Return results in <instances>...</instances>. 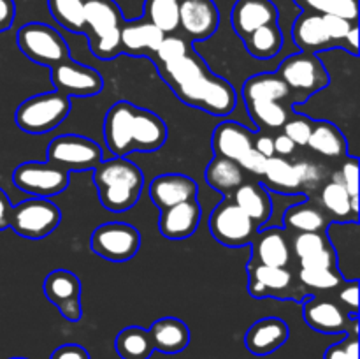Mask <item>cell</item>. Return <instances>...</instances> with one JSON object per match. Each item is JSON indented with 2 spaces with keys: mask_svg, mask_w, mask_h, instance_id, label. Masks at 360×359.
I'll return each instance as SVG.
<instances>
[{
  "mask_svg": "<svg viewBox=\"0 0 360 359\" xmlns=\"http://www.w3.org/2000/svg\"><path fill=\"white\" fill-rule=\"evenodd\" d=\"M104 139L115 157H125L132 151L150 153L164 146L167 125L157 113L120 101L105 115Z\"/></svg>",
  "mask_w": 360,
  "mask_h": 359,
  "instance_id": "1",
  "label": "cell"
},
{
  "mask_svg": "<svg viewBox=\"0 0 360 359\" xmlns=\"http://www.w3.org/2000/svg\"><path fill=\"white\" fill-rule=\"evenodd\" d=\"M94 183L102 206L115 213L130 210L139 201L144 176L139 165L125 157L102 160L94 169Z\"/></svg>",
  "mask_w": 360,
  "mask_h": 359,
  "instance_id": "2",
  "label": "cell"
},
{
  "mask_svg": "<svg viewBox=\"0 0 360 359\" xmlns=\"http://www.w3.org/2000/svg\"><path fill=\"white\" fill-rule=\"evenodd\" d=\"M176 97L185 104L210 113L214 116H227L238 104V94L225 77L217 76L202 67L193 76L172 88Z\"/></svg>",
  "mask_w": 360,
  "mask_h": 359,
  "instance_id": "3",
  "label": "cell"
},
{
  "mask_svg": "<svg viewBox=\"0 0 360 359\" xmlns=\"http://www.w3.org/2000/svg\"><path fill=\"white\" fill-rule=\"evenodd\" d=\"M123 16L112 0H84V30L97 58L111 60L122 53L120 28Z\"/></svg>",
  "mask_w": 360,
  "mask_h": 359,
  "instance_id": "4",
  "label": "cell"
},
{
  "mask_svg": "<svg viewBox=\"0 0 360 359\" xmlns=\"http://www.w3.org/2000/svg\"><path fill=\"white\" fill-rule=\"evenodd\" d=\"M70 113V97L58 90L28 97L16 109L18 127L28 134H46L56 129Z\"/></svg>",
  "mask_w": 360,
  "mask_h": 359,
  "instance_id": "5",
  "label": "cell"
},
{
  "mask_svg": "<svg viewBox=\"0 0 360 359\" xmlns=\"http://www.w3.org/2000/svg\"><path fill=\"white\" fill-rule=\"evenodd\" d=\"M278 74L290 88L295 106L323 90L330 81L322 58L315 53L299 51L287 56L278 67Z\"/></svg>",
  "mask_w": 360,
  "mask_h": 359,
  "instance_id": "6",
  "label": "cell"
},
{
  "mask_svg": "<svg viewBox=\"0 0 360 359\" xmlns=\"http://www.w3.org/2000/svg\"><path fill=\"white\" fill-rule=\"evenodd\" d=\"M62 220L60 208L44 197H30L13 206L9 227L27 239H42L51 234Z\"/></svg>",
  "mask_w": 360,
  "mask_h": 359,
  "instance_id": "7",
  "label": "cell"
},
{
  "mask_svg": "<svg viewBox=\"0 0 360 359\" xmlns=\"http://www.w3.org/2000/svg\"><path fill=\"white\" fill-rule=\"evenodd\" d=\"M18 48L32 62L55 67L70 60L69 46L53 27L44 23H27L18 30Z\"/></svg>",
  "mask_w": 360,
  "mask_h": 359,
  "instance_id": "8",
  "label": "cell"
},
{
  "mask_svg": "<svg viewBox=\"0 0 360 359\" xmlns=\"http://www.w3.org/2000/svg\"><path fill=\"white\" fill-rule=\"evenodd\" d=\"M104 160L102 148L95 141L77 134H63L51 139L48 146V162L65 171H94Z\"/></svg>",
  "mask_w": 360,
  "mask_h": 359,
  "instance_id": "9",
  "label": "cell"
},
{
  "mask_svg": "<svg viewBox=\"0 0 360 359\" xmlns=\"http://www.w3.org/2000/svg\"><path fill=\"white\" fill-rule=\"evenodd\" d=\"M211 234L225 246H246L255 238L257 227L252 218L231 199L225 197L210 217Z\"/></svg>",
  "mask_w": 360,
  "mask_h": 359,
  "instance_id": "10",
  "label": "cell"
},
{
  "mask_svg": "<svg viewBox=\"0 0 360 359\" xmlns=\"http://www.w3.org/2000/svg\"><path fill=\"white\" fill-rule=\"evenodd\" d=\"M13 182L21 192L32 197L49 199L58 196L69 185V171L58 168L53 162H25L13 172Z\"/></svg>",
  "mask_w": 360,
  "mask_h": 359,
  "instance_id": "11",
  "label": "cell"
},
{
  "mask_svg": "<svg viewBox=\"0 0 360 359\" xmlns=\"http://www.w3.org/2000/svg\"><path fill=\"white\" fill-rule=\"evenodd\" d=\"M141 232L125 222H108L91 232L90 248L112 263L129 260L139 252Z\"/></svg>",
  "mask_w": 360,
  "mask_h": 359,
  "instance_id": "12",
  "label": "cell"
},
{
  "mask_svg": "<svg viewBox=\"0 0 360 359\" xmlns=\"http://www.w3.org/2000/svg\"><path fill=\"white\" fill-rule=\"evenodd\" d=\"M302 315L306 324L319 333H357V317L348 315L347 310L334 299L311 296L302 306Z\"/></svg>",
  "mask_w": 360,
  "mask_h": 359,
  "instance_id": "13",
  "label": "cell"
},
{
  "mask_svg": "<svg viewBox=\"0 0 360 359\" xmlns=\"http://www.w3.org/2000/svg\"><path fill=\"white\" fill-rule=\"evenodd\" d=\"M248 292L253 298H280L302 301L304 292L294 289V275L287 267L248 264Z\"/></svg>",
  "mask_w": 360,
  "mask_h": 359,
  "instance_id": "14",
  "label": "cell"
},
{
  "mask_svg": "<svg viewBox=\"0 0 360 359\" xmlns=\"http://www.w3.org/2000/svg\"><path fill=\"white\" fill-rule=\"evenodd\" d=\"M44 294L67 320H70V322L81 320V317H83L81 280L72 271H51L44 280Z\"/></svg>",
  "mask_w": 360,
  "mask_h": 359,
  "instance_id": "15",
  "label": "cell"
},
{
  "mask_svg": "<svg viewBox=\"0 0 360 359\" xmlns=\"http://www.w3.org/2000/svg\"><path fill=\"white\" fill-rule=\"evenodd\" d=\"M49 70L55 88L67 97H91L97 95L104 84L97 70L74 60H65Z\"/></svg>",
  "mask_w": 360,
  "mask_h": 359,
  "instance_id": "16",
  "label": "cell"
},
{
  "mask_svg": "<svg viewBox=\"0 0 360 359\" xmlns=\"http://www.w3.org/2000/svg\"><path fill=\"white\" fill-rule=\"evenodd\" d=\"M220 14L213 0H181L179 4V28L188 41H206L217 32Z\"/></svg>",
  "mask_w": 360,
  "mask_h": 359,
  "instance_id": "17",
  "label": "cell"
},
{
  "mask_svg": "<svg viewBox=\"0 0 360 359\" xmlns=\"http://www.w3.org/2000/svg\"><path fill=\"white\" fill-rule=\"evenodd\" d=\"M250 245L253 246L250 264L280 267L290 266V239L281 227H260V231H257L255 238Z\"/></svg>",
  "mask_w": 360,
  "mask_h": 359,
  "instance_id": "18",
  "label": "cell"
},
{
  "mask_svg": "<svg viewBox=\"0 0 360 359\" xmlns=\"http://www.w3.org/2000/svg\"><path fill=\"white\" fill-rule=\"evenodd\" d=\"M200 215L202 211L197 199L174 204V206L160 210L158 231L167 239H186L199 227Z\"/></svg>",
  "mask_w": 360,
  "mask_h": 359,
  "instance_id": "19",
  "label": "cell"
},
{
  "mask_svg": "<svg viewBox=\"0 0 360 359\" xmlns=\"http://www.w3.org/2000/svg\"><path fill=\"white\" fill-rule=\"evenodd\" d=\"M287 322L280 317H266L252 324L245 334V347L253 355H269L276 352L288 340Z\"/></svg>",
  "mask_w": 360,
  "mask_h": 359,
  "instance_id": "20",
  "label": "cell"
},
{
  "mask_svg": "<svg viewBox=\"0 0 360 359\" xmlns=\"http://www.w3.org/2000/svg\"><path fill=\"white\" fill-rule=\"evenodd\" d=\"M253 137H255V132L248 127L241 125L239 122L225 120L214 129L211 144L217 157L239 162L253 148Z\"/></svg>",
  "mask_w": 360,
  "mask_h": 359,
  "instance_id": "21",
  "label": "cell"
},
{
  "mask_svg": "<svg viewBox=\"0 0 360 359\" xmlns=\"http://www.w3.org/2000/svg\"><path fill=\"white\" fill-rule=\"evenodd\" d=\"M197 192H199L197 183L190 176L178 175V172L157 176L150 185V197L158 210L197 199Z\"/></svg>",
  "mask_w": 360,
  "mask_h": 359,
  "instance_id": "22",
  "label": "cell"
},
{
  "mask_svg": "<svg viewBox=\"0 0 360 359\" xmlns=\"http://www.w3.org/2000/svg\"><path fill=\"white\" fill-rule=\"evenodd\" d=\"M232 28L246 37L264 25L278 23V9L271 0H238L231 13Z\"/></svg>",
  "mask_w": 360,
  "mask_h": 359,
  "instance_id": "23",
  "label": "cell"
},
{
  "mask_svg": "<svg viewBox=\"0 0 360 359\" xmlns=\"http://www.w3.org/2000/svg\"><path fill=\"white\" fill-rule=\"evenodd\" d=\"M316 204L330 222H359V199H354L345 187L334 180H329L320 187Z\"/></svg>",
  "mask_w": 360,
  "mask_h": 359,
  "instance_id": "24",
  "label": "cell"
},
{
  "mask_svg": "<svg viewBox=\"0 0 360 359\" xmlns=\"http://www.w3.org/2000/svg\"><path fill=\"white\" fill-rule=\"evenodd\" d=\"M164 35V32L158 30L144 18L137 21H123L120 28L122 53L130 56L155 55Z\"/></svg>",
  "mask_w": 360,
  "mask_h": 359,
  "instance_id": "25",
  "label": "cell"
},
{
  "mask_svg": "<svg viewBox=\"0 0 360 359\" xmlns=\"http://www.w3.org/2000/svg\"><path fill=\"white\" fill-rule=\"evenodd\" d=\"M292 37L297 48L304 53H319L326 51V49L338 48L336 42L330 39L329 32H327L326 23H323V16L319 13H302L297 20L294 21L292 27Z\"/></svg>",
  "mask_w": 360,
  "mask_h": 359,
  "instance_id": "26",
  "label": "cell"
},
{
  "mask_svg": "<svg viewBox=\"0 0 360 359\" xmlns=\"http://www.w3.org/2000/svg\"><path fill=\"white\" fill-rule=\"evenodd\" d=\"M231 199L252 218L257 227H264L269 222L271 211H273V197L260 183L245 182L232 194Z\"/></svg>",
  "mask_w": 360,
  "mask_h": 359,
  "instance_id": "27",
  "label": "cell"
},
{
  "mask_svg": "<svg viewBox=\"0 0 360 359\" xmlns=\"http://www.w3.org/2000/svg\"><path fill=\"white\" fill-rule=\"evenodd\" d=\"M241 95L245 99V104L259 101H292V104L295 106L290 88L287 87V83L281 80L278 73H262L248 77L243 84Z\"/></svg>",
  "mask_w": 360,
  "mask_h": 359,
  "instance_id": "28",
  "label": "cell"
},
{
  "mask_svg": "<svg viewBox=\"0 0 360 359\" xmlns=\"http://www.w3.org/2000/svg\"><path fill=\"white\" fill-rule=\"evenodd\" d=\"M281 222L287 229L294 232H326L330 220L326 217L316 201L302 199L301 203L290 204L285 210Z\"/></svg>",
  "mask_w": 360,
  "mask_h": 359,
  "instance_id": "29",
  "label": "cell"
},
{
  "mask_svg": "<svg viewBox=\"0 0 360 359\" xmlns=\"http://www.w3.org/2000/svg\"><path fill=\"white\" fill-rule=\"evenodd\" d=\"M151 340H153L155 351L164 354H178L183 352L190 344V329L181 319L176 317H164L155 320L150 327Z\"/></svg>",
  "mask_w": 360,
  "mask_h": 359,
  "instance_id": "30",
  "label": "cell"
},
{
  "mask_svg": "<svg viewBox=\"0 0 360 359\" xmlns=\"http://www.w3.org/2000/svg\"><path fill=\"white\" fill-rule=\"evenodd\" d=\"M262 178L264 187L274 190L276 194H283V196H302L297 168L288 158L278 157V155L267 158V165Z\"/></svg>",
  "mask_w": 360,
  "mask_h": 359,
  "instance_id": "31",
  "label": "cell"
},
{
  "mask_svg": "<svg viewBox=\"0 0 360 359\" xmlns=\"http://www.w3.org/2000/svg\"><path fill=\"white\" fill-rule=\"evenodd\" d=\"M308 146L315 153L327 158H345L348 155V141L345 134L327 120H319L313 123L311 136L308 139Z\"/></svg>",
  "mask_w": 360,
  "mask_h": 359,
  "instance_id": "32",
  "label": "cell"
},
{
  "mask_svg": "<svg viewBox=\"0 0 360 359\" xmlns=\"http://www.w3.org/2000/svg\"><path fill=\"white\" fill-rule=\"evenodd\" d=\"M204 175H206V182L217 192L224 194L225 197L232 196L246 182L245 169L239 165V162L225 157H217V155L210 162Z\"/></svg>",
  "mask_w": 360,
  "mask_h": 359,
  "instance_id": "33",
  "label": "cell"
},
{
  "mask_svg": "<svg viewBox=\"0 0 360 359\" xmlns=\"http://www.w3.org/2000/svg\"><path fill=\"white\" fill-rule=\"evenodd\" d=\"M115 348L122 359H150L155 352L150 331L139 326H129L120 331Z\"/></svg>",
  "mask_w": 360,
  "mask_h": 359,
  "instance_id": "34",
  "label": "cell"
},
{
  "mask_svg": "<svg viewBox=\"0 0 360 359\" xmlns=\"http://www.w3.org/2000/svg\"><path fill=\"white\" fill-rule=\"evenodd\" d=\"M250 55L257 60H269L280 53L283 48V34L278 23L264 25L252 34L243 37Z\"/></svg>",
  "mask_w": 360,
  "mask_h": 359,
  "instance_id": "35",
  "label": "cell"
},
{
  "mask_svg": "<svg viewBox=\"0 0 360 359\" xmlns=\"http://www.w3.org/2000/svg\"><path fill=\"white\" fill-rule=\"evenodd\" d=\"M250 118L260 129L267 130H280L292 115V108H288L285 102L280 101H259L248 102L246 104Z\"/></svg>",
  "mask_w": 360,
  "mask_h": 359,
  "instance_id": "36",
  "label": "cell"
},
{
  "mask_svg": "<svg viewBox=\"0 0 360 359\" xmlns=\"http://www.w3.org/2000/svg\"><path fill=\"white\" fill-rule=\"evenodd\" d=\"M179 4L181 0H146L144 2V20L164 32L174 34L179 28Z\"/></svg>",
  "mask_w": 360,
  "mask_h": 359,
  "instance_id": "37",
  "label": "cell"
},
{
  "mask_svg": "<svg viewBox=\"0 0 360 359\" xmlns=\"http://www.w3.org/2000/svg\"><path fill=\"white\" fill-rule=\"evenodd\" d=\"M297 278L306 291H334L345 282L338 267H299Z\"/></svg>",
  "mask_w": 360,
  "mask_h": 359,
  "instance_id": "38",
  "label": "cell"
},
{
  "mask_svg": "<svg viewBox=\"0 0 360 359\" xmlns=\"http://www.w3.org/2000/svg\"><path fill=\"white\" fill-rule=\"evenodd\" d=\"M49 9L63 28L70 32H84L83 0H49Z\"/></svg>",
  "mask_w": 360,
  "mask_h": 359,
  "instance_id": "39",
  "label": "cell"
},
{
  "mask_svg": "<svg viewBox=\"0 0 360 359\" xmlns=\"http://www.w3.org/2000/svg\"><path fill=\"white\" fill-rule=\"evenodd\" d=\"M306 9L319 14H333L345 20L357 21L359 0H306Z\"/></svg>",
  "mask_w": 360,
  "mask_h": 359,
  "instance_id": "40",
  "label": "cell"
},
{
  "mask_svg": "<svg viewBox=\"0 0 360 359\" xmlns=\"http://www.w3.org/2000/svg\"><path fill=\"white\" fill-rule=\"evenodd\" d=\"M190 51H193V48L188 39L179 37V35L174 34L164 35L162 42L158 44L157 51H155L157 65H167V63L176 62V60L188 55Z\"/></svg>",
  "mask_w": 360,
  "mask_h": 359,
  "instance_id": "41",
  "label": "cell"
},
{
  "mask_svg": "<svg viewBox=\"0 0 360 359\" xmlns=\"http://www.w3.org/2000/svg\"><path fill=\"white\" fill-rule=\"evenodd\" d=\"M329 246L333 245L327 239L326 232H295L290 241L292 256L297 257L299 260Z\"/></svg>",
  "mask_w": 360,
  "mask_h": 359,
  "instance_id": "42",
  "label": "cell"
},
{
  "mask_svg": "<svg viewBox=\"0 0 360 359\" xmlns=\"http://www.w3.org/2000/svg\"><path fill=\"white\" fill-rule=\"evenodd\" d=\"M295 168L299 172V182H301V194H311L315 190H320V187L327 182L326 180V171L320 164L309 160H299L294 162Z\"/></svg>",
  "mask_w": 360,
  "mask_h": 359,
  "instance_id": "43",
  "label": "cell"
},
{
  "mask_svg": "<svg viewBox=\"0 0 360 359\" xmlns=\"http://www.w3.org/2000/svg\"><path fill=\"white\" fill-rule=\"evenodd\" d=\"M313 123L315 120H311L309 116L304 115H290L288 120L285 122V125L281 127L283 134L287 137H290L294 141L295 146H308V139L311 136Z\"/></svg>",
  "mask_w": 360,
  "mask_h": 359,
  "instance_id": "44",
  "label": "cell"
},
{
  "mask_svg": "<svg viewBox=\"0 0 360 359\" xmlns=\"http://www.w3.org/2000/svg\"><path fill=\"white\" fill-rule=\"evenodd\" d=\"M333 180L343 185L354 199H359V158L347 155L341 168L334 172Z\"/></svg>",
  "mask_w": 360,
  "mask_h": 359,
  "instance_id": "45",
  "label": "cell"
},
{
  "mask_svg": "<svg viewBox=\"0 0 360 359\" xmlns=\"http://www.w3.org/2000/svg\"><path fill=\"white\" fill-rule=\"evenodd\" d=\"M323 359H359V334L347 333L343 340L327 348Z\"/></svg>",
  "mask_w": 360,
  "mask_h": 359,
  "instance_id": "46",
  "label": "cell"
},
{
  "mask_svg": "<svg viewBox=\"0 0 360 359\" xmlns=\"http://www.w3.org/2000/svg\"><path fill=\"white\" fill-rule=\"evenodd\" d=\"M338 299L350 317H357L359 313V282L357 280H345L340 285Z\"/></svg>",
  "mask_w": 360,
  "mask_h": 359,
  "instance_id": "47",
  "label": "cell"
},
{
  "mask_svg": "<svg viewBox=\"0 0 360 359\" xmlns=\"http://www.w3.org/2000/svg\"><path fill=\"white\" fill-rule=\"evenodd\" d=\"M301 267H336V253H334L333 246L323 248L320 252L313 253V256L304 257L299 260Z\"/></svg>",
  "mask_w": 360,
  "mask_h": 359,
  "instance_id": "48",
  "label": "cell"
},
{
  "mask_svg": "<svg viewBox=\"0 0 360 359\" xmlns=\"http://www.w3.org/2000/svg\"><path fill=\"white\" fill-rule=\"evenodd\" d=\"M239 165H241L245 171L252 172V175H257V176H262L264 171H266V165H267V158L264 157L262 153H259V151L255 150V148H252V150L248 151V153L245 155V157L239 160Z\"/></svg>",
  "mask_w": 360,
  "mask_h": 359,
  "instance_id": "49",
  "label": "cell"
},
{
  "mask_svg": "<svg viewBox=\"0 0 360 359\" xmlns=\"http://www.w3.org/2000/svg\"><path fill=\"white\" fill-rule=\"evenodd\" d=\"M49 359H90V354L84 347L76 344H65L55 348Z\"/></svg>",
  "mask_w": 360,
  "mask_h": 359,
  "instance_id": "50",
  "label": "cell"
},
{
  "mask_svg": "<svg viewBox=\"0 0 360 359\" xmlns=\"http://www.w3.org/2000/svg\"><path fill=\"white\" fill-rule=\"evenodd\" d=\"M273 139H274V155H278V157L288 158L295 153V150H297L294 141H292L290 137L285 136L283 132L278 134V136L273 137Z\"/></svg>",
  "mask_w": 360,
  "mask_h": 359,
  "instance_id": "51",
  "label": "cell"
},
{
  "mask_svg": "<svg viewBox=\"0 0 360 359\" xmlns=\"http://www.w3.org/2000/svg\"><path fill=\"white\" fill-rule=\"evenodd\" d=\"M253 148H255L259 153H262L266 158L274 157L273 136H267V134H255V137H253Z\"/></svg>",
  "mask_w": 360,
  "mask_h": 359,
  "instance_id": "52",
  "label": "cell"
},
{
  "mask_svg": "<svg viewBox=\"0 0 360 359\" xmlns=\"http://www.w3.org/2000/svg\"><path fill=\"white\" fill-rule=\"evenodd\" d=\"M14 2L13 0H0V32L7 30L14 21Z\"/></svg>",
  "mask_w": 360,
  "mask_h": 359,
  "instance_id": "53",
  "label": "cell"
},
{
  "mask_svg": "<svg viewBox=\"0 0 360 359\" xmlns=\"http://www.w3.org/2000/svg\"><path fill=\"white\" fill-rule=\"evenodd\" d=\"M11 210H13V204H11L9 197H7V194L0 189V231L9 227Z\"/></svg>",
  "mask_w": 360,
  "mask_h": 359,
  "instance_id": "54",
  "label": "cell"
},
{
  "mask_svg": "<svg viewBox=\"0 0 360 359\" xmlns=\"http://www.w3.org/2000/svg\"><path fill=\"white\" fill-rule=\"evenodd\" d=\"M345 44H347V49L352 53V55H357L359 53V27L354 25L352 30L348 32L347 39H345Z\"/></svg>",
  "mask_w": 360,
  "mask_h": 359,
  "instance_id": "55",
  "label": "cell"
},
{
  "mask_svg": "<svg viewBox=\"0 0 360 359\" xmlns=\"http://www.w3.org/2000/svg\"><path fill=\"white\" fill-rule=\"evenodd\" d=\"M295 2H297V4H299V6H301V7H302V6H304V2H306V0H295Z\"/></svg>",
  "mask_w": 360,
  "mask_h": 359,
  "instance_id": "56",
  "label": "cell"
},
{
  "mask_svg": "<svg viewBox=\"0 0 360 359\" xmlns=\"http://www.w3.org/2000/svg\"><path fill=\"white\" fill-rule=\"evenodd\" d=\"M9 359H27V358H9Z\"/></svg>",
  "mask_w": 360,
  "mask_h": 359,
  "instance_id": "57",
  "label": "cell"
}]
</instances>
